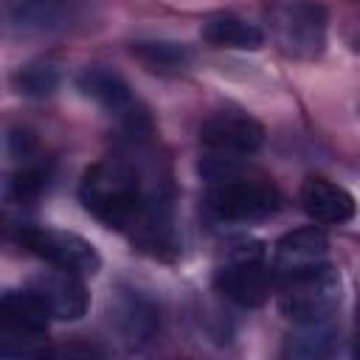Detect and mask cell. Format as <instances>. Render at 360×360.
<instances>
[{
	"mask_svg": "<svg viewBox=\"0 0 360 360\" xmlns=\"http://www.w3.org/2000/svg\"><path fill=\"white\" fill-rule=\"evenodd\" d=\"M82 205L101 219L104 225L129 233L143 250L155 256L169 250L174 253V236L169 225L166 200L143 188L141 174L124 160H98L93 163L79 183Z\"/></svg>",
	"mask_w": 360,
	"mask_h": 360,
	"instance_id": "6da1fadb",
	"label": "cell"
},
{
	"mask_svg": "<svg viewBox=\"0 0 360 360\" xmlns=\"http://www.w3.org/2000/svg\"><path fill=\"white\" fill-rule=\"evenodd\" d=\"M278 281V309L295 326L329 321L340 304V273L329 262Z\"/></svg>",
	"mask_w": 360,
	"mask_h": 360,
	"instance_id": "7a4b0ae2",
	"label": "cell"
},
{
	"mask_svg": "<svg viewBox=\"0 0 360 360\" xmlns=\"http://www.w3.org/2000/svg\"><path fill=\"white\" fill-rule=\"evenodd\" d=\"M276 45L292 59H318L326 48L329 14L321 0H276L267 8Z\"/></svg>",
	"mask_w": 360,
	"mask_h": 360,
	"instance_id": "3957f363",
	"label": "cell"
},
{
	"mask_svg": "<svg viewBox=\"0 0 360 360\" xmlns=\"http://www.w3.org/2000/svg\"><path fill=\"white\" fill-rule=\"evenodd\" d=\"M273 267H267L262 242H245L228 250L225 262L214 273V287L236 307H259L273 287Z\"/></svg>",
	"mask_w": 360,
	"mask_h": 360,
	"instance_id": "277c9868",
	"label": "cell"
},
{
	"mask_svg": "<svg viewBox=\"0 0 360 360\" xmlns=\"http://www.w3.org/2000/svg\"><path fill=\"white\" fill-rule=\"evenodd\" d=\"M205 202H208V211L225 222H253L278 211L281 194L270 180L245 177L236 172L231 177L214 180Z\"/></svg>",
	"mask_w": 360,
	"mask_h": 360,
	"instance_id": "5b68a950",
	"label": "cell"
},
{
	"mask_svg": "<svg viewBox=\"0 0 360 360\" xmlns=\"http://www.w3.org/2000/svg\"><path fill=\"white\" fill-rule=\"evenodd\" d=\"M17 242L51 262L53 267H62V270H70V273H79V276H96L101 270V256L98 250L82 239L79 233L73 231H62V228H42V225H22L17 231Z\"/></svg>",
	"mask_w": 360,
	"mask_h": 360,
	"instance_id": "8992f818",
	"label": "cell"
},
{
	"mask_svg": "<svg viewBox=\"0 0 360 360\" xmlns=\"http://www.w3.org/2000/svg\"><path fill=\"white\" fill-rule=\"evenodd\" d=\"M51 309L34 290H8L0 301V323H3V346L17 343L6 354H31L34 340H39L48 332Z\"/></svg>",
	"mask_w": 360,
	"mask_h": 360,
	"instance_id": "52a82bcc",
	"label": "cell"
},
{
	"mask_svg": "<svg viewBox=\"0 0 360 360\" xmlns=\"http://www.w3.org/2000/svg\"><path fill=\"white\" fill-rule=\"evenodd\" d=\"M79 0H6L3 20L11 34L48 37L59 34L79 20Z\"/></svg>",
	"mask_w": 360,
	"mask_h": 360,
	"instance_id": "ba28073f",
	"label": "cell"
},
{
	"mask_svg": "<svg viewBox=\"0 0 360 360\" xmlns=\"http://www.w3.org/2000/svg\"><path fill=\"white\" fill-rule=\"evenodd\" d=\"M200 141L211 155L242 160L264 143V127L248 112L225 110V112L211 115L200 127Z\"/></svg>",
	"mask_w": 360,
	"mask_h": 360,
	"instance_id": "9c48e42d",
	"label": "cell"
},
{
	"mask_svg": "<svg viewBox=\"0 0 360 360\" xmlns=\"http://www.w3.org/2000/svg\"><path fill=\"white\" fill-rule=\"evenodd\" d=\"M110 323L129 349H143L160 332V309L141 290H118L110 301Z\"/></svg>",
	"mask_w": 360,
	"mask_h": 360,
	"instance_id": "30bf717a",
	"label": "cell"
},
{
	"mask_svg": "<svg viewBox=\"0 0 360 360\" xmlns=\"http://www.w3.org/2000/svg\"><path fill=\"white\" fill-rule=\"evenodd\" d=\"M28 290H34L45 301L51 315L59 321H79L90 307V295H87L82 276L62 270V267L42 270L39 276L31 278Z\"/></svg>",
	"mask_w": 360,
	"mask_h": 360,
	"instance_id": "8fae6325",
	"label": "cell"
},
{
	"mask_svg": "<svg viewBox=\"0 0 360 360\" xmlns=\"http://www.w3.org/2000/svg\"><path fill=\"white\" fill-rule=\"evenodd\" d=\"M329 239L323 231L312 228H295L290 233H284L276 242L273 250V276L276 278H287L295 276L301 270H309L315 264L329 262Z\"/></svg>",
	"mask_w": 360,
	"mask_h": 360,
	"instance_id": "7c38bea8",
	"label": "cell"
},
{
	"mask_svg": "<svg viewBox=\"0 0 360 360\" xmlns=\"http://www.w3.org/2000/svg\"><path fill=\"white\" fill-rule=\"evenodd\" d=\"M76 84H79V90H82L87 98H93V101H98L101 107H107V110L124 115L127 127H129L135 135L141 132V124H149L146 115L135 110L129 84H127L118 73H112V70H107V68H84V70L79 73Z\"/></svg>",
	"mask_w": 360,
	"mask_h": 360,
	"instance_id": "4fadbf2b",
	"label": "cell"
},
{
	"mask_svg": "<svg viewBox=\"0 0 360 360\" xmlns=\"http://www.w3.org/2000/svg\"><path fill=\"white\" fill-rule=\"evenodd\" d=\"M298 200H301V208L307 211V217L315 219V222H323V225L349 222L357 211L354 197L343 186H338V183H332L321 174H309L301 183Z\"/></svg>",
	"mask_w": 360,
	"mask_h": 360,
	"instance_id": "5bb4252c",
	"label": "cell"
},
{
	"mask_svg": "<svg viewBox=\"0 0 360 360\" xmlns=\"http://www.w3.org/2000/svg\"><path fill=\"white\" fill-rule=\"evenodd\" d=\"M202 39L214 48H236V51H259L264 45V34L256 22H248L236 14H211L202 28Z\"/></svg>",
	"mask_w": 360,
	"mask_h": 360,
	"instance_id": "9a60e30c",
	"label": "cell"
},
{
	"mask_svg": "<svg viewBox=\"0 0 360 360\" xmlns=\"http://www.w3.org/2000/svg\"><path fill=\"white\" fill-rule=\"evenodd\" d=\"M129 53L155 73H177L191 62L188 48L169 39H135L129 45Z\"/></svg>",
	"mask_w": 360,
	"mask_h": 360,
	"instance_id": "2e32d148",
	"label": "cell"
},
{
	"mask_svg": "<svg viewBox=\"0 0 360 360\" xmlns=\"http://www.w3.org/2000/svg\"><path fill=\"white\" fill-rule=\"evenodd\" d=\"M335 329L329 326V321H318V323H298V332L287 338L284 343V354L287 357H326L335 352Z\"/></svg>",
	"mask_w": 360,
	"mask_h": 360,
	"instance_id": "e0dca14e",
	"label": "cell"
},
{
	"mask_svg": "<svg viewBox=\"0 0 360 360\" xmlns=\"http://www.w3.org/2000/svg\"><path fill=\"white\" fill-rule=\"evenodd\" d=\"M11 84L20 96L45 98L59 87V70L48 62H31V65H22V68L14 70Z\"/></svg>",
	"mask_w": 360,
	"mask_h": 360,
	"instance_id": "ac0fdd59",
	"label": "cell"
},
{
	"mask_svg": "<svg viewBox=\"0 0 360 360\" xmlns=\"http://www.w3.org/2000/svg\"><path fill=\"white\" fill-rule=\"evenodd\" d=\"M48 183V172L39 166H25L17 174H11V180L6 183V194L14 202H28L34 197H39V191Z\"/></svg>",
	"mask_w": 360,
	"mask_h": 360,
	"instance_id": "d6986e66",
	"label": "cell"
},
{
	"mask_svg": "<svg viewBox=\"0 0 360 360\" xmlns=\"http://www.w3.org/2000/svg\"><path fill=\"white\" fill-rule=\"evenodd\" d=\"M354 354L360 357V304H357V340H354Z\"/></svg>",
	"mask_w": 360,
	"mask_h": 360,
	"instance_id": "ffe728a7",
	"label": "cell"
},
{
	"mask_svg": "<svg viewBox=\"0 0 360 360\" xmlns=\"http://www.w3.org/2000/svg\"><path fill=\"white\" fill-rule=\"evenodd\" d=\"M357 48H360V45H357Z\"/></svg>",
	"mask_w": 360,
	"mask_h": 360,
	"instance_id": "44dd1931",
	"label": "cell"
}]
</instances>
